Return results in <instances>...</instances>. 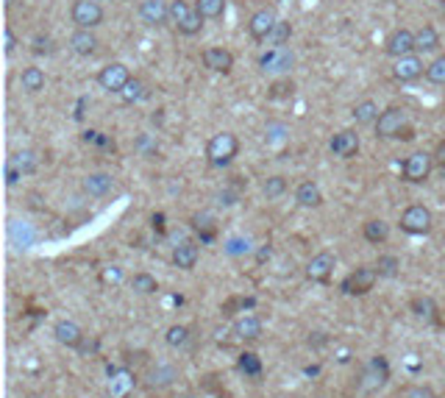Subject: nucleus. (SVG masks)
<instances>
[{
  "instance_id": "1",
  "label": "nucleus",
  "mask_w": 445,
  "mask_h": 398,
  "mask_svg": "<svg viewBox=\"0 0 445 398\" xmlns=\"http://www.w3.org/2000/svg\"><path fill=\"white\" fill-rule=\"evenodd\" d=\"M237 150H240V139H237L234 134H229V131L214 134V137L209 139V145H206V156H209V162L217 164V167L229 164V162L237 156Z\"/></svg>"
},
{
  "instance_id": "4",
  "label": "nucleus",
  "mask_w": 445,
  "mask_h": 398,
  "mask_svg": "<svg viewBox=\"0 0 445 398\" xmlns=\"http://www.w3.org/2000/svg\"><path fill=\"white\" fill-rule=\"evenodd\" d=\"M376 279H378L376 268H356L354 273H348V276L342 279V293H345V295H365V293L373 290Z\"/></svg>"
},
{
  "instance_id": "17",
  "label": "nucleus",
  "mask_w": 445,
  "mask_h": 398,
  "mask_svg": "<svg viewBox=\"0 0 445 398\" xmlns=\"http://www.w3.org/2000/svg\"><path fill=\"white\" fill-rule=\"evenodd\" d=\"M198 257H200L198 245L181 243V245H175V251H173V265L181 268V270H192V268L198 265Z\"/></svg>"
},
{
  "instance_id": "41",
  "label": "nucleus",
  "mask_w": 445,
  "mask_h": 398,
  "mask_svg": "<svg viewBox=\"0 0 445 398\" xmlns=\"http://www.w3.org/2000/svg\"><path fill=\"white\" fill-rule=\"evenodd\" d=\"M186 340H189L186 326H170V329H167V345L181 348V345H186Z\"/></svg>"
},
{
  "instance_id": "11",
  "label": "nucleus",
  "mask_w": 445,
  "mask_h": 398,
  "mask_svg": "<svg viewBox=\"0 0 445 398\" xmlns=\"http://www.w3.org/2000/svg\"><path fill=\"white\" fill-rule=\"evenodd\" d=\"M139 17L148 26H164L170 20V6L164 0H142L139 3Z\"/></svg>"
},
{
  "instance_id": "34",
  "label": "nucleus",
  "mask_w": 445,
  "mask_h": 398,
  "mask_svg": "<svg viewBox=\"0 0 445 398\" xmlns=\"http://www.w3.org/2000/svg\"><path fill=\"white\" fill-rule=\"evenodd\" d=\"M112 376H114V373H112ZM131 387H134V376H131V373H117V376L112 379V395H114V398H125Z\"/></svg>"
},
{
  "instance_id": "2",
  "label": "nucleus",
  "mask_w": 445,
  "mask_h": 398,
  "mask_svg": "<svg viewBox=\"0 0 445 398\" xmlns=\"http://www.w3.org/2000/svg\"><path fill=\"white\" fill-rule=\"evenodd\" d=\"M406 131V112L398 109V106H390L378 114L376 120V134L381 139H392V137H401Z\"/></svg>"
},
{
  "instance_id": "3",
  "label": "nucleus",
  "mask_w": 445,
  "mask_h": 398,
  "mask_svg": "<svg viewBox=\"0 0 445 398\" xmlns=\"http://www.w3.org/2000/svg\"><path fill=\"white\" fill-rule=\"evenodd\" d=\"M431 167H434V153L415 150L403 162V178L412 181V184H420V181H426L431 175Z\"/></svg>"
},
{
  "instance_id": "22",
  "label": "nucleus",
  "mask_w": 445,
  "mask_h": 398,
  "mask_svg": "<svg viewBox=\"0 0 445 398\" xmlns=\"http://www.w3.org/2000/svg\"><path fill=\"white\" fill-rule=\"evenodd\" d=\"M9 167H15L20 175H31L37 167H40V156L34 150H20L9 159Z\"/></svg>"
},
{
  "instance_id": "15",
  "label": "nucleus",
  "mask_w": 445,
  "mask_h": 398,
  "mask_svg": "<svg viewBox=\"0 0 445 398\" xmlns=\"http://www.w3.org/2000/svg\"><path fill=\"white\" fill-rule=\"evenodd\" d=\"M279 23V17H276V12L273 9H259L254 17H251V23H248V31H251V37L254 40H265L270 31H273V26Z\"/></svg>"
},
{
  "instance_id": "43",
  "label": "nucleus",
  "mask_w": 445,
  "mask_h": 398,
  "mask_svg": "<svg viewBox=\"0 0 445 398\" xmlns=\"http://www.w3.org/2000/svg\"><path fill=\"white\" fill-rule=\"evenodd\" d=\"M192 223H195V229L200 232L203 240H211V237H214V220H211L209 215H195Z\"/></svg>"
},
{
  "instance_id": "6",
  "label": "nucleus",
  "mask_w": 445,
  "mask_h": 398,
  "mask_svg": "<svg viewBox=\"0 0 445 398\" xmlns=\"http://www.w3.org/2000/svg\"><path fill=\"white\" fill-rule=\"evenodd\" d=\"M401 229L406 234H428L431 232V212L420 204L409 207L403 215H401Z\"/></svg>"
},
{
  "instance_id": "44",
  "label": "nucleus",
  "mask_w": 445,
  "mask_h": 398,
  "mask_svg": "<svg viewBox=\"0 0 445 398\" xmlns=\"http://www.w3.org/2000/svg\"><path fill=\"white\" fill-rule=\"evenodd\" d=\"M189 12H192V6L186 3V0H173V3H170V20H173L175 26H178Z\"/></svg>"
},
{
  "instance_id": "9",
  "label": "nucleus",
  "mask_w": 445,
  "mask_h": 398,
  "mask_svg": "<svg viewBox=\"0 0 445 398\" xmlns=\"http://www.w3.org/2000/svg\"><path fill=\"white\" fill-rule=\"evenodd\" d=\"M387 379H390L387 359H384V356H376V359H370V365H367L365 373H362V390H365V392H373V390L384 387Z\"/></svg>"
},
{
  "instance_id": "47",
  "label": "nucleus",
  "mask_w": 445,
  "mask_h": 398,
  "mask_svg": "<svg viewBox=\"0 0 445 398\" xmlns=\"http://www.w3.org/2000/svg\"><path fill=\"white\" fill-rule=\"evenodd\" d=\"M268 142H281V139H287V126H281V123H273V126H268Z\"/></svg>"
},
{
  "instance_id": "40",
  "label": "nucleus",
  "mask_w": 445,
  "mask_h": 398,
  "mask_svg": "<svg viewBox=\"0 0 445 398\" xmlns=\"http://www.w3.org/2000/svg\"><path fill=\"white\" fill-rule=\"evenodd\" d=\"M412 312H415L417 318H423V320H434L437 306H434L431 298H415V301H412Z\"/></svg>"
},
{
  "instance_id": "51",
  "label": "nucleus",
  "mask_w": 445,
  "mask_h": 398,
  "mask_svg": "<svg viewBox=\"0 0 445 398\" xmlns=\"http://www.w3.org/2000/svg\"><path fill=\"white\" fill-rule=\"evenodd\" d=\"M270 254H273V248H270V245L259 248V254H256V262H259V265H262V262H268V259H270Z\"/></svg>"
},
{
  "instance_id": "29",
  "label": "nucleus",
  "mask_w": 445,
  "mask_h": 398,
  "mask_svg": "<svg viewBox=\"0 0 445 398\" xmlns=\"http://www.w3.org/2000/svg\"><path fill=\"white\" fill-rule=\"evenodd\" d=\"M354 120H356L359 126H370V123H376V120H378V106H376L373 101H362V103H356V106H354Z\"/></svg>"
},
{
  "instance_id": "52",
  "label": "nucleus",
  "mask_w": 445,
  "mask_h": 398,
  "mask_svg": "<svg viewBox=\"0 0 445 398\" xmlns=\"http://www.w3.org/2000/svg\"><path fill=\"white\" fill-rule=\"evenodd\" d=\"M78 348H81V354H89V351H95V348H98V343H95V340H92V343L81 340V345H78Z\"/></svg>"
},
{
  "instance_id": "28",
  "label": "nucleus",
  "mask_w": 445,
  "mask_h": 398,
  "mask_svg": "<svg viewBox=\"0 0 445 398\" xmlns=\"http://www.w3.org/2000/svg\"><path fill=\"white\" fill-rule=\"evenodd\" d=\"M20 84H23V89L26 92H40V89H45V73L40 70V67H26L23 70V76H20Z\"/></svg>"
},
{
  "instance_id": "23",
  "label": "nucleus",
  "mask_w": 445,
  "mask_h": 398,
  "mask_svg": "<svg viewBox=\"0 0 445 398\" xmlns=\"http://www.w3.org/2000/svg\"><path fill=\"white\" fill-rule=\"evenodd\" d=\"M175 379H178V370H175L173 365H159L156 370L148 373V387L162 390V387H170Z\"/></svg>"
},
{
  "instance_id": "49",
  "label": "nucleus",
  "mask_w": 445,
  "mask_h": 398,
  "mask_svg": "<svg viewBox=\"0 0 445 398\" xmlns=\"http://www.w3.org/2000/svg\"><path fill=\"white\" fill-rule=\"evenodd\" d=\"M3 40H6V45H3V48H6V53H12V51L17 48V37H15V31H12V28H6V31H3Z\"/></svg>"
},
{
  "instance_id": "7",
  "label": "nucleus",
  "mask_w": 445,
  "mask_h": 398,
  "mask_svg": "<svg viewBox=\"0 0 445 398\" xmlns=\"http://www.w3.org/2000/svg\"><path fill=\"white\" fill-rule=\"evenodd\" d=\"M131 81V73H128V67L125 64H120V62H114V64H106L101 73H98V84L103 87V89H109V92H123V87Z\"/></svg>"
},
{
  "instance_id": "21",
  "label": "nucleus",
  "mask_w": 445,
  "mask_h": 398,
  "mask_svg": "<svg viewBox=\"0 0 445 398\" xmlns=\"http://www.w3.org/2000/svg\"><path fill=\"white\" fill-rule=\"evenodd\" d=\"M295 201H298L301 207H306V209H312V207H320V201H323L320 187H317L315 181H304V184L295 189Z\"/></svg>"
},
{
  "instance_id": "14",
  "label": "nucleus",
  "mask_w": 445,
  "mask_h": 398,
  "mask_svg": "<svg viewBox=\"0 0 445 398\" xmlns=\"http://www.w3.org/2000/svg\"><path fill=\"white\" fill-rule=\"evenodd\" d=\"M331 270H334V257H331L329 251H323V254H317V257L309 259V265H306V279H309V282H329Z\"/></svg>"
},
{
  "instance_id": "38",
  "label": "nucleus",
  "mask_w": 445,
  "mask_h": 398,
  "mask_svg": "<svg viewBox=\"0 0 445 398\" xmlns=\"http://www.w3.org/2000/svg\"><path fill=\"white\" fill-rule=\"evenodd\" d=\"M426 78H428L431 84H445V53L437 56V59L426 67Z\"/></svg>"
},
{
  "instance_id": "16",
  "label": "nucleus",
  "mask_w": 445,
  "mask_h": 398,
  "mask_svg": "<svg viewBox=\"0 0 445 398\" xmlns=\"http://www.w3.org/2000/svg\"><path fill=\"white\" fill-rule=\"evenodd\" d=\"M53 334H56V340H59L62 345H67V348H78L81 340H84L81 326L73 323V320H59V323L53 326Z\"/></svg>"
},
{
  "instance_id": "48",
  "label": "nucleus",
  "mask_w": 445,
  "mask_h": 398,
  "mask_svg": "<svg viewBox=\"0 0 445 398\" xmlns=\"http://www.w3.org/2000/svg\"><path fill=\"white\" fill-rule=\"evenodd\" d=\"M226 251H229L232 257H240V254L251 251V245H248V240H229V243H226Z\"/></svg>"
},
{
  "instance_id": "18",
  "label": "nucleus",
  "mask_w": 445,
  "mask_h": 398,
  "mask_svg": "<svg viewBox=\"0 0 445 398\" xmlns=\"http://www.w3.org/2000/svg\"><path fill=\"white\" fill-rule=\"evenodd\" d=\"M70 48L78 53V56H92L98 51V40L95 34H89V28H78L73 37H70Z\"/></svg>"
},
{
  "instance_id": "36",
  "label": "nucleus",
  "mask_w": 445,
  "mask_h": 398,
  "mask_svg": "<svg viewBox=\"0 0 445 398\" xmlns=\"http://www.w3.org/2000/svg\"><path fill=\"white\" fill-rule=\"evenodd\" d=\"M12 240L17 243V248H28L34 243V232L26 226V223H12Z\"/></svg>"
},
{
  "instance_id": "24",
  "label": "nucleus",
  "mask_w": 445,
  "mask_h": 398,
  "mask_svg": "<svg viewBox=\"0 0 445 398\" xmlns=\"http://www.w3.org/2000/svg\"><path fill=\"white\" fill-rule=\"evenodd\" d=\"M234 334H237L240 340H259V334H262V320H259V318H240V320L234 323Z\"/></svg>"
},
{
  "instance_id": "35",
  "label": "nucleus",
  "mask_w": 445,
  "mask_h": 398,
  "mask_svg": "<svg viewBox=\"0 0 445 398\" xmlns=\"http://www.w3.org/2000/svg\"><path fill=\"white\" fill-rule=\"evenodd\" d=\"M120 98H123L125 103H137L139 98H145V84H142L139 78H131V81H128V84L123 87Z\"/></svg>"
},
{
  "instance_id": "42",
  "label": "nucleus",
  "mask_w": 445,
  "mask_h": 398,
  "mask_svg": "<svg viewBox=\"0 0 445 398\" xmlns=\"http://www.w3.org/2000/svg\"><path fill=\"white\" fill-rule=\"evenodd\" d=\"M31 51L37 53V56H51L53 51H56V45H53V40L51 37H34V42H31Z\"/></svg>"
},
{
  "instance_id": "12",
  "label": "nucleus",
  "mask_w": 445,
  "mask_h": 398,
  "mask_svg": "<svg viewBox=\"0 0 445 398\" xmlns=\"http://www.w3.org/2000/svg\"><path fill=\"white\" fill-rule=\"evenodd\" d=\"M329 148H331L334 156L351 159V156H356V150H359V134H356V131H340V134L331 137Z\"/></svg>"
},
{
  "instance_id": "30",
  "label": "nucleus",
  "mask_w": 445,
  "mask_h": 398,
  "mask_svg": "<svg viewBox=\"0 0 445 398\" xmlns=\"http://www.w3.org/2000/svg\"><path fill=\"white\" fill-rule=\"evenodd\" d=\"M387 237H390V226H387L384 220H367V223H365V240H367V243L378 245V243H384Z\"/></svg>"
},
{
  "instance_id": "26",
  "label": "nucleus",
  "mask_w": 445,
  "mask_h": 398,
  "mask_svg": "<svg viewBox=\"0 0 445 398\" xmlns=\"http://www.w3.org/2000/svg\"><path fill=\"white\" fill-rule=\"evenodd\" d=\"M415 48L423 51V53H431L439 48V34L431 28V26H423L417 34H415Z\"/></svg>"
},
{
  "instance_id": "8",
  "label": "nucleus",
  "mask_w": 445,
  "mask_h": 398,
  "mask_svg": "<svg viewBox=\"0 0 445 398\" xmlns=\"http://www.w3.org/2000/svg\"><path fill=\"white\" fill-rule=\"evenodd\" d=\"M293 64H295V56L287 48H270L268 53L259 56L262 73H287Z\"/></svg>"
},
{
  "instance_id": "46",
  "label": "nucleus",
  "mask_w": 445,
  "mask_h": 398,
  "mask_svg": "<svg viewBox=\"0 0 445 398\" xmlns=\"http://www.w3.org/2000/svg\"><path fill=\"white\" fill-rule=\"evenodd\" d=\"M295 92V84L293 81H276L270 87V98H290Z\"/></svg>"
},
{
  "instance_id": "19",
  "label": "nucleus",
  "mask_w": 445,
  "mask_h": 398,
  "mask_svg": "<svg viewBox=\"0 0 445 398\" xmlns=\"http://www.w3.org/2000/svg\"><path fill=\"white\" fill-rule=\"evenodd\" d=\"M395 78L398 81H415L420 73H423V62L417 59V56H403V59H398V64H395Z\"/></svg>"
},
{
  "instance_id": "25",
  "label": "nucleus",
  "mask_w": 445,
  "mask_h": 398,
  "mask_svg": "<svg viewBox=\"0 0 445 398\" xmlns=\"http://www.w3.org/2000/svg\"><path fill=\"white\" fill-rule=\"evenodd\" d=\"M290 37H293V26L290 23H284V20H279L276 26H273V31L262 40L265 45H270V48H284L287 42H290Z\"/></svg>"
},
{
  "instance_id": "53",
  "label": "nucleus",
  "mask_w": 445,
  "mask_h": 398,
  "mask_svg": "<svg viewBox=\"0 0 445 398\" xmlns=\"http://www.w3.org/2000/svg\"><path fill=\"white\" fill-rule=\"evenodd\" d=\"M153 229H156V232H164V215H153Z\"/></svg>"
},
{
  "instance_id": "32",
  "label": "nucleus",
  "mask_w": 445,
  "mask_h": 398,
  "mask_svg": "<svg viewBox=\"0 0 445 398\" xmlns=\"http://www.w3.org/2000/svg\"><path fill=\"white\" fill-rule=\"evenodd\" d=\"M240 370L245 373V376H262V359L256 356V354H251V351H245V354H240Z\"/></svg>"
},
{
  "instance_id": "45",
  "label": "nucleus",
  "mask_w": 445,
  "mask_h": 398,
  "mask_svg": "<svg viewBox=\"0 0 445 398\" xmlns=\"http://www.w3.org/2000/svg\"><path fill=\"white\" fill-rule=\"evenodd\" d=\"M401 398H437V395H434V390L426 387V384H412V387H406V390L401 392Z\"/></svg>"
},
{
  "instance_id": "20",
  "label": "nucleus",
  "mask_w": 445,
  "mask_h": 398,
  "mask_svg": "<svg viewBox=\"0 0 445 398\" xmlns=\"http://www.w3.org/2000/svg\"><path fill=\"white\" fill-rule=\"evenodd\" d=\"M112 187H114V178H112L109 173H92V175L84 178V192H89V195H95V198L112 192Z\"/></svg>"
},
{
  "instance_id": "39",
  "label": "nucleus",
  "mask_w": 445,
  "mask_h": 398,
  "mask_svg": "<svg viewBox=\"0 0 445 398\" xmlns=\"http://www.w3.org/2000/svg\"><path fill=\"white\" fill-rule=\"evenodd\" d=\"M262 189H265L268 198H281V195L287 192V178H284V175H270Z\"/></svg>"
},
{
  "instance_id": "50",
  "label": "nucleus",
  "mask_w": 445,
  "mask_h": 398,
  "mask_svg": "<svg viewBox=\"0 0 445 398\" xmlns=\"http://www.w3.org/2000/svg\"><path fill=\"white\" fill-rule=\"evenodd\" d=\"M434 162H437L439 167H445V139L437 145V150H434Z\"/></svg>"
},
{
  "instance_id": "13",
  "label": "nucleus",
  "mask_w": 445,
  "mask_h": 398,
  "mask_svg": "<svg viewBox=\"0 0 445 398\" xmlns=\"http://www.w3.org/2000/svg\"><path fill=\"white\" fill-rule=\"evenodd\" d=\"M203 67H209L211 73H232L234 56L226 48H209V51H203Z\"/></svg>"
},
{
  "instance_id": "37",
  "label": "nucleus",
  "mask_w": 445,
  "mask_h": 398,
  "mask_svg": "<svg viewBox=\"0 0 445 398\" xmlns=\"http://www.w3.org/2000/svg\"><path fill=\"white\" fill-rule=\"evenodd\" d=\"M398 270H401L398 257H378V262H376V273H378V276L392 279V276H398Z\"/></svg>"
},
{
  "instance_id": "33",
  "label": "nucleus",
  "mask_w": 445,
  "mask_h": 398,
  "mask_svg": "<svg viewBox=\"0 0 445 398\" xmlns=\"http://www.w3.org/2000/svg\"><path fill=\"white\" fill-rule=\"evenodd\" d=\"M131 287H134L139 295H150V293L159 290V284H156V279H153L150 273H137V276L131 279Z\"/></svg>"
},
{
  "instance_id": "5",
  "label": "nucleus",
  "mask_w": 445,
  "mask_h": 398,
  "mask_svg": "<svg viewBox=\"0 0 445 398\" xmlns=\"http://www.w3.org/2000/svg\"><path fill=\"white\" fill-rule=\"evenodd\" d=\"M70 15H73V23L78 28H95V26L103 23V9H101L98 0H76Z\"/></svg>"
},
{
  "instance_id": "10",
  "label": "nucleus",
  "mask_w": 445,
  "mask_h": 398,
  "mask_svg": "<svg viewBox=\"0 0 445 398\" xmlns=\"http://www.w3.org/2000/svg\"><path fill=\"white\" fill-rule=\"evenodd\" d=\"M387 53L392 56V59H403V56H412V51H417L415 48V34L409 31V28H398V31H392L390 37H387Z\"/></svg>"
},
{
  "instance_id": "31",
  "label": "nucleus",
  "mask_w": 445,
  "mask_h": 398,
  "mask_svg": "<svg viewBox=\"0 0 445 398\" xmlns=\"http://www.w3.org/2000/svg\"><path fill=\"white\" fill-rule=\"evenodd\" d=\"M200 26H203V17H200V12H198V9H192V12H189V15H186L175 28H178L181 34H186V37H195V34L200 31Z\"/></svg>"
},
{
  "instance_id": "27",
  "label": "nucleus",
  "mask_w": 445,
  "mask_h": 398,
  "mask_svg": "<svg viewBox=\"0 0 445 398\" xmlns=\"http://www.w3.org/2000/svg\"><path fill=\"white\" fill-rule=\"evenodd\" d=\"M195 9L203 20H217L226 15V0H195Z\"/></svg>"
}]
</instances>
